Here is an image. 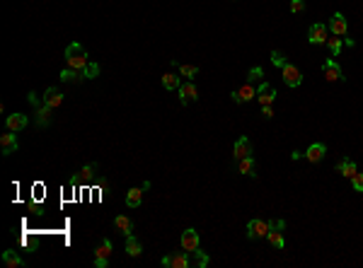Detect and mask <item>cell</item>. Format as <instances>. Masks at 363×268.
Here are the masks:
<instances>
[{
    "instance_id": "6da1fadb",
    "label": "cell",
    "mask_w": 363,
    "mask_h": 268,
    "mask_svg": "<svg viewBox=\"0 0 363 268\" xmlns=\"http://www.w3.org/2000/svg\"><path fill=\"white\" fill-rule=\"evenodd\" d=\"M66 63H68V68L85 70V68L90 66V56H88V51H85V46L78 44V41H73L71 46L66 49Z\"/></svg>"
},
{
    "instance_id": "7a4b0ae2",
    "label": "cell",
    "mask_w": 363,
    "mask_h": 268,
    "mask_svg": "<svg viewBox=\"0 0 363 268\" xmlns=\"http://www.w3.org/2000/svg\"><path fill=\"white\" fill-rule=\"evenodd\" d=\"M111 251H114V244H111V239H102L99 242V247L94 251V266L97 268H107L109 266V259H111Z\"/></svg>"
},
{
    "instance_id": "3957f363",
    "label": "cell",
    "mask_w": 363,
    "mask_h": 268,
    "mask_svg": "<svg viewBox=\"0 0 363 268\" xmlns=\"http://www.w3.org/2000/svg\"><path fill=\"white\" fill-rule=\"evenodd\" d=\"M267 234H269V220L252 217L247 222V239H259V237H267Z\"/></svg>"
},
{
    "instance_id": "277c9868",
    "label": "cell",
    "mask_w": 363,
    "mask_h": 268,
    "mask_svg": "<svg viewBox=\"0 0 363 268\" xmlns=\"http://www.w3.org/2000/svg\"><path fill=\"white\" fill-rule=\"evenodd\" d=\"M322 72H325L327 82H339V80H344V70H342V66H339L334 58H327L325 63H322Z\"/></svg>"
},
{
    "instance_id": "5b68a950",
    "label": "cell",
    "mask_w": 363,
    "mask_h": 268,
    "mask_svg": "<svg viewBox=\"0 0 363 268\" xmlns=\"http://www.w3.org/2000/svg\"><path fill=\"white\" fill-rule=\"evenodd\" d=\"M165 268H189L191 266V259H189V251H177V254H170L163 259Z\"/></svg>"
},
{
    "instance_id": "8992f818",
    "label": "cell",
    "mask_w": 363,
    "mask_h": 268,
    "mask_svg": "<svg viewBox=\"0 0 363 268\" xmlns=\"http://www.w3.org/2000/svg\"><path fill=\"white\" fill-rule=\"evenodd\" d=\"M327 36H329V27H325V24H320V22L310 24V29H308V41L312 44V46H320V44H327Z\"/></svg>"
},
{
    "instance_id": "52a82bcc",
    "label": "cell",
    "mask_w": 363,
    "mask_h": 268,
    "mask_svg": "<svg viewBox=\"0 0 363 268\" xmlns=\"http://www.w3.org/2000/svg\"><path fill=\"white\" fill-rule=\"evenodd\" d=\"M281 77H283V82H286L288 87H300V82H303V72L298 70L293 63H286V66L281 68Z\"/></svg>"
},
{
    "instance_id": "ba28073f",
    "label": "cell",
    "mask_w": 363,
    "mask_h": 268,
    "mask_svg": "<svg viewBox=\"0 0 363 268\" xmlns=\"http://www.w3.org/2000/svg\"><path fill=\"white\" fill-rule=\"evenodd\" d=\"M0 150H2V155H5V157L15 155V152L19 150V143H17L15 131H7V133H2V135H0Z\"/></svg>"
},
{
    "instance_id": "9c48e42d",
    "label": "cell",
    "mask_w": 363,
    "mask_h": 268,
    "mask_svg": "<svg viewBox=\"0 0 363 268\" xmlns=\"http://www.w3.org/2000/svg\"><path fill=\"white\" fill-rule=\"evenodd\" d=\"M177 92H180V102H182V104H189V102H196V99H199V89H196V85H194L191 80L182 82Z\"/></svg>"
},
{
    "instance_id": "30bf717a",
    "label": "cell",
    "mask_w": 363,
    "mask_h": 268,
    "mask_svg": "<svg viewBox=\"0 0 363 268\" xmlns=\"http://www.w3.org/2000/svg\"><path fill=\"white\" fill-rule=\"evenodd\" d=\"M329 32L334 36H346V32H349V22H346V17L342 12H334V15H332V19H329Z\"/></svg>"
},
{
    "instance_id": "8fae6325",
    "label": "cell",
    "mask_w": 363,
    "mask_h": 268,
    "mask_svg": "<svg viewBox=\"0 0 363 268\" xmlns=\"http://www.w3.org/2000/svg\"><path fill=\"white\" fill-rule=\"evenodd\" d=\"M180 244L184 251H194L199 249V232L194 230V227H189V230H184L180 237Z\"/></svg>"
},
{
    "instance_id": "7c38bea8",
    "label": "cell",
    "mask_w": 363,
    "mask_h": 268,
    "mask_svg": "<svg viewBox=\"0 0 363 268\" xmlns=\"http://www.w3.org/2000/svg\"><path fill=\"white\" fill-rule=\"evenodd\" d=\"M257 99H259L262 107H269V104H273V99H276V89H273L269 82H262V85L257 87Z\"/></svg>"
},
{
    "instance_id": "4fadbf2b",
    "label": "cell",
    "mask_w": 363,
    "mask_h": 268,
    "mask_svg": "<svg viewBox=\"0 0 363 268\" xmlns=\"http://www.w3.org/2000/svg\"><path fill=\"white\" fill-rule=\"evenodd\" d=\"M5 126H7V131H24L27 126H29V116L27 114H10L7 119H5Z\"/></svg>"
},
{
    "instance_id": "5bb4252c",
    "label": "cell",
    "mask_w": 363,
    "mask_h": 268,
    "mask_svg": "<svg viewBox=\"0 0 363 268\" xmlns=\"http://www.w3.org/2000/svg\"><path fill=\"white\" fill-rule=\"evenodd\" d=\"M63 92L58 87H46V92H44V104L46 107H51V109H58L61 104H63Z\"/></svg>"
},
{
    "instance_id": "9a60e30c",
    "label": "cell",
    "mask_w": 363,
    "mask_h": 268,
    "mask_svg": "<svg viewBox=\"0 0 363 268\" xmlns=\"http://www.w3.org/2000/svg\"><path fill=\"white\" fill-rule=\"evenodd\" d=\"M257 97V89H254L252 82H247V85H242L240 89H235L233 92V102H237V104H242V102H250V99H254Z\"/></svg>"
},
{
    "instance_id": "2e32d148",
    "label": "cell",
    "mask_w": 363,
    "mask_h": 268,
    "mask_svg": "<svg viewBox=\"0 0 363 268\" xmlns=\"http://www.w3.org/2000/svg\"><path fill=\"white\" fill-rule=\"evenodd\" d=\"M325 155H327L325 143H312V145L308 147V150H305V160H308L310 164H317V162L322 160Z\"/></svg>"
},
{
    "instance_id": "e0dca14e",
    "label": "cell",
    "mask_w": 363,
    "mask_h": 268,
    "mask_svg": "<svg viewBox=\"0 0 363 268\" xmlns=\"http://www.w3.org/2000/svg\"><path fill=\"white\" fill-rule=\"evenodd\" d=\"M233 155H235V160H242V157H250L252 155V143L242 135V138H237L235 140V147H233Z\"/></svg>"
},
{
    "instance_id": "ac0fdd59",
    "label": "cell",
    "mask_w": 363,
    "mask_h": 268,
    "mask_svg": "<svg viewBox=\"0 0 363 268\" xmlns=\"http://www.w3.org/2000/svg\"><path fill=\"white\" fill-rule=\"evenodd\" d=\"M143 194H145L143 186H133V189H128V194H126V205L128 208H138V205L143 203Z\"/></svg>"
},
{
    "instance_id": "d6986e66",
    "label": "cell",
    "mask_w": 363,
    "mask_h": 268,
    "mask_svg": "<svg viewBox=\"0 0 363 268\" xmlns=\"http://www.w3.org/2000/svg\"><path fill=\"white\" fill-rule=\"evenodd\" d=\"M51 114H54V109L46 107V104H41V107H36V114H34V121L36 126H41V128H46V126L51 124Z\"/></svg>"
},
{
    "instance_id": "ffe728a7",
    "label": "cell",
    "mask_w": 363,
    "mask_h": 268,
    "mask_svg": "<svg viewBox=\"0 0 363 268\" xmlns=\"http://www.w3.org/2000/svg\"><path fill=\"white\" fill-rule=\"evenodd\" d=\"M114 227L124 234V237L133 234V222H131V217H126V215H116L114 217Z\"/></svg>"
},
{
    "instance_id": "44dd1931",
    "label": "cell",
    "mask_w": 363,
    "mask_h": 268,
    "mask_svg": "<svg viewBox=\"0 0 363 268\" xmlns=\"http://www.w3.org/2000/svg\"><path fill=\"white\" fill-rule=\"evenodd\" d=\"M126 254L131 256V259H138V256L143 254V244H141L133 234H128L126 237Z\"/></svg>"
},
{
    "instance_id": "7402d4cb",
    "label": "cell",
    "mask_w": 363,
    "mask_h": 268,
    "mask_svg": "<svg viewBox=\"0 0 363 268\" xmlns=\"http://www.w3.org/2000/svg\"><path fill=\"white\" fill-rule=\"evenodd\" d=\"M237 169H240V174H247V177H254V172H257V162L254 157H242V160H237Z\"/></svg>"
},
{
    "instance_id": "603a6c76",
    "label": "cell",
    "mask_w": 363,
    "mask_h": 268,
    "mask_svg": "<svg viewBox=\"0 0 363 268\" xmlns=\"http://www.w3.org/2000/svg\"><path fill=\"white\" fill-rule=\"evenodd\" d=\"M2 264L7 268H22L24 266V259H19L12 249H7V251H2Z\"/></svg>"
},
{
    "instance_id": "cb8c5ba5",
    "label": "cell",
    "mask_w": 363,
    "mask_h": 268,
    "mask_svg": "<svg viewBox=\"0 0 363 268\" xmlns=\"http://www.w3.org/2000/svg\"><path fill=\"white\" fill-rule=\"evenodd\" d=\"M267 239H269V244H272L273 249H286V239H283V230H269V234H267Z\"/></svg>"
},
{
    "instance_id": "d4e9b609",
    "label": "cell",
    "mask_w": 363,
    "mask_h": 268,
    "mask_svg": "<svg viewBox=\"0 0 363 268\" xmlns=\"http://www.w3.org/2000/svg\"><path fill=\"white\" fill-rule=\"evenodd\" d=\"M337 169H339V174H342V177H346V179H351L354 174H356V172H359V169H356V162L349 160V157L339 162V164H337Z\"/></svg>"
},
{
    "instance_id": "484cf974",
    "label": "cell",
    "mask_w": 363,
    "mask_h": 268,
    "mask_svg": "<svg viewBox=\"0 0 363 268\" xmlns=\"http://www.w3.org/2000/svg\"><path fill=\"white\" fill-rule=\"evenodd\" d=\"M175 66L180 68V75H182V77H186V80H194V77L199 75V68H196V66H189V63H177V61H175Z\"/></svg>"
},
{
    "instance_id": "4316f807",
    "label": "cell",
    "mask_w": 363,
    "mask_h": 268,
    "mask_svg": "<svg viewBox=\"0 0 363 268\" xmlns=\"http://www.w3.org/2000/svg\"><path fill=\"white\" fill-rule=\"evenodd\" d=\"M189 259H191V266H196V268H206V266H208V256H206L203 251H199V249L189 251Z\"/></svg>"
},
{
    "instance_id": "83f0119b",
    "label": "cell",
    "mask_w": 363,
    "mask_h": 268,
    "mask_svg": "<svg viewBox=\"0 0 363 268\" xmlns=\"http://www.w3.org/2000/svg\"><path fill=\"white\" fill-rule=\"evenodd\" d=\"M342 46H344V39H342V36H332V39H327V49H329L332 58H337V56L342 54Z\"/></svg>"
},
{
    "instance_id": "f1b7e54d",
    "label": "cell",
    "mask_w": 363,
    "mask_h": 268,
    "mask_svg": "<svg viewBox=\"0 0 363 268\" xmlns=\"http://www.w3.org/2000/svg\"><path fill=\"white\" fill-rule=\"evenodd\" d=\"M180 85H182L180 75H175V72H165L163 75V87L165 89H180Z\"/></svg>"
},
{
    "instance_id": "f546056e",
    "label": "cell",
    "mask_w": 363,
    "mask_h": 268,
    "mask_svg": "<svg viewBox=\"0 0 363 268\" xmlns=\"http://www.w3.org/2000/svg\"><path fill=\"white\" fill-rule=\"evenodd\" d=\"M85 75H83V70H75V68H66V70L61 72V80L63 82H80Z\"/></svg>"
},
{
    "instance_id": "4dcf8cb0",
    "label": "cell",
    "mask_w": 363,
    "mask_h": 268,
    "mask_svg": "<svg viewBox=\"0 0 363 268\" xmlns=\"http://www.w3.org/2000/svg\"><path fill=\"white\" fill-rule=\"evenodd\" d=\"M351 189H354L356 194H363V174L361 172H356V174L351 177Z\"/></svg>"
},
{
    "instance_id": "1f68e13d",
    "label": "cell",
    "mask_w": 363,
    "mask_h": 268,
    "mask_svg": "<svg viewBox=\"0 0 363 268\" xmlns=\"http://www.w3.org/2000/svg\"><path fill=\"white\" fill-rule=\"evenodd\" d=\"M259 77H264V70H262V68H259V66H254L252 70L247 72V82H259Z\"/></svg>"
},
{
    "instance_id": "d6a6232c",
    "label": "cell",
    "mask_w": 363,
    "mask_h": 268,
    "mask_svg": "<svg viewBox=\"0 0 363 268\" xmlns=\"http://www.w3.org/2000/svg\"><path fill=\"white\" fill-rule=\"evenodd\" d=\"M272 63L276 66V68H283L288 61H286V56L281 54V51H273V54H272Z\"/></svg>"
},
{
    "instance_id": "836d02e7",
    "label": "cell",
    "mask_w": 363,
    "mask_h": 268,
    "mask_svg": "<svg viewBox=\"0 0 363 268\" xmlns=\"http://www.w3.org/2000/svg\"><path fill=\"white\" fill-rule=\"evenodd\" d=\"M83 75H85V77H90V80H94V77L99 75V66H97V63H90V66L83 70Z\"/></svg>"
},
{
    "instance_id": "e575fe53",
    "label": "cell",
    "mask_w": 363,
    "mask_h": 268,
    "mask_svg": "<svg viewBox=\"0 0 363 268\" xmlns=\"http://www.w3.org/2000/svg\"><path fill=\"white\" fill-rule=\"evenodd\" d=\"M94 172H97V164L92 162V164H85V167L80 169V177H92Z\"/></svg>"
},
{
    "instance_id": "d590c367",
    "label": "cell",
    "mask_w": 363,
    "mask_h": 268,
    "mask_svg": "<svg viewBox=\"0 0 363 268\" xmlns=\"http://www.w3.org/2000/svg\"><path fill=\"white\" fill-rule=\"evenodd\" d=\"M305 10V0H290V12H303Z\"/></svg>"
},
{
    "instance_id": "8d00e7d4",
    "label": "cell",
    "mask_w": 363,
    "mask_h": 268,
    "mask_svg": "<svg viewBox=\"0 0 363 268\" xmlns=\"http://www.w3.org/2000/svg\"><path fill=\"white\" fill-rule=\"evenodd\" d=\"M27 102H29V104H32L34 109L44 104V102H39V94H36V92H29V94H27Z\"/></svg>"
},
{
    "instance_id": "74e56055",
    "label": "cell",
    "mask_w": 363,
    "mask_h": 268,
    "mask_svg": "<svg viewBox=\"0 0 363 268\" xmlns=\"http://www.w3.org/2000/svg\"><path fill=\"white\" fill-rule=\"evenodd\" d=\"M269 230H286V220H269Z\"/></svg>"
},
{
    "instance_id": "f35d334b",
    "label": "cell",
    "mask_w": 363,
    "mask_h": 268,
    "mask_svg": "<svg viewBox=\"0 0 363 268\" xmlns=\"http://www.w3.org/2000/svg\"><path fill=\"white\" fill-rule=\"evenodd\" d=\"M262 116H264V119H272V116H273L272 104H269V107H262Z\"/></svg>"
}]
</instances>
